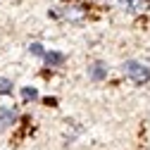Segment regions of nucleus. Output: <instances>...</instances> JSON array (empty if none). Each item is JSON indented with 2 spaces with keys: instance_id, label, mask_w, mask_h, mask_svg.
I'll return each instance as SVG.
<instances>
[{
  "instance_id": "obj_1",
  "label": "nucleus",
  "mask_w": 150,
  "mask_h": 150,
  "mask_svg": "<svg viewBox=\"0 0 150 150\" xmlns=\"http://www.w3.org/2000/svg\"><path fill=\"white\" fill-rule=\"evenodd\" d=\"M122 71H124V74H126V76L134 81V83H145V81L150 79V69H148L145 64L136 62V60L124 62V64H122Z\"/></svg>"
},
{
  "instance_id": "obj_2",
  "label": "nucleus",
  "mask_w": 150,
  "mask_h": 150,
  "mask_svg": "<svg viewBox=\"0 0 150 150\" xmlns=\"http://www.w3.org/2000/svg\"><path fill=\"white\" fill-rule=\"evenodd\" d=\"M88 76H91L93 81H103V79L107 76V67H105L103 62H93V64L88 67Z\"/></svg>"
},
{
  "instance_id": "obj_3",
  "label": "nucleus",
  "mask_w": 150,
  "mask_h": 150,
  "mask_svg": "<svg viewBox=\"0 0 150 150\" xmlns=\"http://www.w3.org/2000/svg\"><path fill=\"white\" fill-rule=\"evenodd\" d=\"M43 62H45L48 67H60V64L64 62V55L57 52V50H48V52L43 55Z\"/></svg>"
},
{
  "instance_id": "obj_4",
  "label": "nucleus",
  "mask_w": 150,
  "mask_h": 150,
  "mask_svg": "<svg viewBox=\"0 0 150 150\" xmlns=\"http://www.w3.org/2000/svg\"><path fill=\"white\" fill-rule=\"evenodd\" d=\"M119 3L129 12H145L148 10V0H119Z\"/></svg>"
},
{
  "instance_id": "obj_5",
  "label": "nucleus",
  "mask_w": 150,
  "mask_h": 150,
  "mask_svg": "<svg viewBox=\"0 0 150 150\" xmlns=\"http://www.w3.org/2000/svg\"><path fill=\"white\" fill-rule=\"evenodd\" d=\"M14 119H17V112H14L12 107H3V110H0V124H3V126L12 124Z\"/></svg>"
},
{
  "instance_id": "obj_6",
  "label": "nucleus",
  "mask_w": 150,
  "mask_h": 150,
  "mask_svg": "<svg viewBox=\"0 0 150 150\" xmlns=\"http://www.w3.org/2000/svg\"><path fill=\"white\" fill-rule=\"evenodd\" d=\"M22 98L24 100H36V98H38V91H36L33 86H24L22 88Z\"/></svg>"
},
{
  "instance_id": "obj_7",
  "label": "nucleus",
  "mask_w": 150,
  "mask_h": 150,
  "mask_svg": "<svg viewBox=\"0 0 150 150\" xmlns=\"http://www.w3.org/2000/svg\"><path fill=\"white\" fill-rule=\"evenodd\" d=\"M10 93H12V81L0 79V96H10Z\"/></svg>"
},
{
  "instance_id": "obj_8",
  "label": "nucleus",
  "mask_w": 150,
  "mask_h": 150,
  "mask_svg": "<svg viewBox=\"0 0 150 150\" xmlns=\"http://www.w3.org/2000/svg\"><path fill=\"white\" fill-rule=\"evenodd\" d=\"M29 52H31V55H38V57H43V55H45V50H43L41 43H31V45H29Z\"/></svg>"
},
{
  "instance_id": "obj_9",
  "label": "nucleus",
  "mask_w": 150,
  "mask_h": 150,
  "mask_svg": "<svg viewBox=\"0 0 150 150\" xmlns=\"http://www.w3.org/2000/svg\"><path fill=\"white\" fill-rule=\"evenodd\" d=\"M45 105H50V107H55V105H57V100H55V98H45Z\"/></svg>"
}]
</instances>
